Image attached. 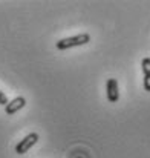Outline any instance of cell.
<instances>
[{"instance_id": "6da1fadb", "label": "cell", "mask_w": 150, "mask_h": 158, "mask_svg": "<svg viewBox=\"0 0 150 158\" xmlns=\"http://www.w3.org/2000/svg\"><path fill=\"white\" fill-rule=\"evenodd\" d=\"M91 42V35L89 34H78V35H74V37H66V39H61L57 42V49L60 51H64V49H69V48H75V46H81V45H86Z\"/></svg>"}, {"instance_id": "7a4b0ae2", "label": "cell", "mask_w": 150, "mask_h": 158, "mask_svg": "<svg viewBox=\"0 0 150 158\" xmlns=\"http://www.w3.org/2000/svg\"><path fill=\"white\" fill-rule=\"evenodd\" d=\"M37 141H39V134H37V132H31V134H28L22 141H18V144L15 146V152H17L18 155H22V154L28 152Z\"/></svg>"}, {"instance_id": "3957f363", "label": "cell", "mask_w": 150, "mask_h": 158, "mask_svg": "<svg viewBox=\"0 0 150 158\" xmlns=\"http://www.w3.org/2000/svg\"><path fill=\"white\" fill-rule=\"evenodd\" d=\"M106 89H107V100L110 103H116L120 98V89H118V81L115 78H109L106 83Z\"/></svg>"}, {"instance_id": "277c9868", "label": "cell", "mask_w": 150, "mask_h": 158, "mask_svg": "<svg viewBox=\"0 0 150 158\" xmlns=\"http://www.w3.org/2000/svg\"><path fill=\"white\" fill-rule=\"evenodd\" d=\"M25 105H26V98H25V97H15L12 102H8V105L5 106V110H6L8 115H12V114H15L17 110L23 109Z\"/></svg>"}, {"instance_id": "5b68a950", "label": "cell", "mask_w": 150, "mask_h": 158, "mask_svg": "<svg viewBox=\"0 0 150 158\" xmlns=\"http://www.w3.org/2000/svg\"><path fill=\"white\" fill-rule=\"evenodd\" d=\"M141 68H143V72H144V75H146V74H150V58H149V57H146V58L143 60V63H141Z\"/></svg>"}, {"instance_id": "8992f818", "label": "cell", "mask_w": 150, "mask_h": 158, "mask_svg": "<svg viewBox=\"0 0 150 158\" xmlns=\"http://www.w3.org/2000/svg\"><path fill=\"white\" fill-rule=\"evenodd\" d=\"M144 89L150 92V74H146L144 75Z\"/></svg>"}, {"instance_id": "52a82bcc", "label": "cell", "mask_w": 150, "mask_h": 158, "mask_svg": "<svg viewBox=\"0 0 150 158\" xmlns=\"http://www.w3.org/2000/svg\"><path fill=\"white\" fill-rule=\"evenodd\" d=\"M8 102H9V100H8V97H6V94L0 91V105L6 106V105H8Z\"/></svg>"}]
</instances>
